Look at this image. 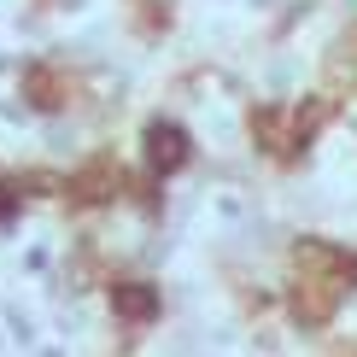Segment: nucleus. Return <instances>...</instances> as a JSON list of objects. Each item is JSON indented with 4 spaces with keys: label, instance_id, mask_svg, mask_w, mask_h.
Here are the masks:
<instances>
[{
    "label": "nucleus",
    "instance_id": "nucleus-1",
    "mask_svg": "<svg viewBox=\"0 0 357 357\" xmlns=\"http://www.w3.org/2000/svg\"><path fill=\"white\" fill-rule=\"evenodd\" d=\"M146 165H153L158 176L182 170L188 165V129L182 123H153L146 129Z\"/></svg>",
    "mask_w": 357,
    "mask_h": 357
},
{
    "label": "nucleus",
    "instance_id": "nucleus-2",
    "mask_svg": "<svg viewBox=\"0 0 357 357\" xmlns=\"http://www.w3.org/2000/svg\"><path fill=\"white\" fill-rule=\"evenodd\" d=\"M112 305H117V317H129V322L158 317V293L146 287V281H123V287H112Z\"/></svg>",
    "mask_w": 357,
    "mask_h": 357
},
{
    "label": "nucleus",
    "instance_id": "nucleus-3",
    "mask_svg": "<svg viewBox=\"0 0 357 357\" xmlns=\"http://www.w3.org/2000/svg\"><path fill=\"white\" fill-rule=\"evenodd\" d=\"M12 211H18V199H6V182H0V222H6Z\"/></svg>",
    "mask_w": 357,
    "mask_h": 357
}]
</instances>
